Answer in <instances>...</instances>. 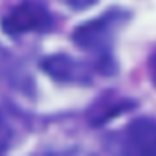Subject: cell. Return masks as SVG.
<instances>
[{
  "instance_id": "cell-1",
  "label": "cell",
  "mask_w": 156,
  "mask_h": 156,
  "mask_svg": "<svg viewBox=\"0 0 156 156\" xmlns=\"http://www.w3.org/2000/svg\"><path fill=\"white\" fill-rule=\"evenodd\" d=\"M125 19H127V13H123L119 9H110L105 15L81 24L72 33V41L81 50L88 51L94 57L96 68L101 73L110 75L116 72L114 35Z\"/></svg>"
},
{
  "instance_id": "cell-2",
  "label": "cell",
  "mask_w": 156,
  "mask_h": 156,
  "mask_svg": "<svg viewBox=\"0 0 156 156\" xmlns=\"http://www.w3.org/2000/svg\"><path fill=\"white\" fill-rule=\"evenodd\" d=\"M51 26V15L44 4L37 0H22L11 8L2 19V30L8 35H24L31 31H42Z\"/></svg>"
},
{
  "instance_id": "cell-3",
  "label": "cell",
  "mask_w": 156,
  "mask_h": 156,
  "mask_svg": "<svg viewBox=\"0 0 156 156\" xmlns=\"http://www.w3.org/2000/svg\"><path fill=\"white\" fill-rule=\"evenodd\" d=\"M41 68L51 79L68 85H88L92 81V68L66 53H55L42 59Z\"/></svg>"
},
{
  "instance_id": "cell-4",
  "label": "cell",
  "mask_w": 156,
  "mask_h": 156,
  "mask_svg": "<svg viewBox=\"0 0 156 156\" xmlns=\"http://www.w3.org/2000/svg\"><path fill=\"white\" fill-rule=\"evenodd\" d=\"M123 152L140 156H156V119L138 118L123 132Z\"/></svg>"
},
{
  "instance_id": "cell-5",
  "label": "cell",
  "mask_w": 156,
  "mask_h": 156,
  "mask_svg": "<svg viewBox=\"0 0 156 156\" xmlns=\"http://www.w3.org/2000/svg\"><path fill=\"white\" fill-rule=\"evenodd\" d=\"M134 107H136V103L127 98L114 96V94H103L88 108V121L94 127H101L103 123H108L112 118H118Z\"/></svg>"
},
{
  "instance_id": "cell-6",
  "label": "cell",
  "mask_w": 156,
  "mask_h": 156,
  "mask_svg": "<svg viewBox=\"0 0 156 156\" xmlns=\"http://www.w3.org/2000/svg\"><path fill=\"white\" fill-rule=\"evenodd\" d=\"M13 141V123L0 103V151H6Z\"/></svg>"
},
{
  "instance_id": "cell-7",
  "label": "cell",
  "mask_w": 156,
  "mask_h": 156,
  "mask_svg": "<svg viewBox=\"0 0 156 156\" xmlns=\"http://www.w3.org/2000/svg\"><path fill=\"white\" fill-rule=\"evenodd\" d=\"M62 2H64L68 8H72V9L81 11V9H87V8L94 6V4L98 2V0H62Z\"/></svg>"
},
{
  "instance_id": "cell-8",
  "label": "cell",
  "mask_w": 156,
  "mask_h": 156,
  "mask_svg": "<svg viewBox=\"0 0 156 156\" xmlns=\"http://www.w3.org/2000/svg\"><path fill=\"white\" fill-rule=\"evenodd\" d=\"M149 75H151V81L156 87V50L152 51V55L149 57Z\"/></svg>"
},
{
  "instance_id": "cell-9",
  "label": "cell",
  "mask_w": 156,
  "mask_h": 156,
  "mask_svg": "<svg viewBox=\"0 0 156 156\" xmlns=\"http://www.w3.org/2000/svg\"><path fill=\"white\" fill-rule=\"evenodd\" d=\"M4 53H6V51H4L2 48H0V62H2V61H4Z\"/></svg>"
}]
</instances>
